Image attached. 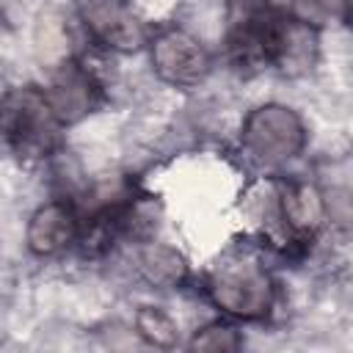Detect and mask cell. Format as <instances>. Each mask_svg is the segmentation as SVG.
Returning <instances> with one entry per match:
<instances>
[{
  "instance_id": "1",
  "label": "cell",
  "mask_w": 353,
  "mask_h": 353,
  "mask_svg": "<svg viewBox=\"0 0 353 353\" xmlns=\"http://www.w3.org/2000/svg\"><path fill=\"white\" fill-rule=\"evenodd\" d=\"M61 130L44 88L14 85L0 97V138L22 163H41L61 146Z\"/></svg>"
},
{
  "instance_id": "2",
  "label": "cell",
  "mask_w": 353,
  "mask_h": 353,
  "mask_svg": "<svg viewBox=\"0 0 353 353\" xmlns=\"http://www.w3.org/2000/svg\"><path fill=\"white\" fill-rule=\"evenodd\" d=\"M210 301L240 320H262L276 301V287L265 265L254 256H229L215 265L207 281Z\"/></svg>"
},
{
  "instance_id": "3",
  "label": "cell",
  "mask_w": 353,
  "mask_h": 353,
  "mask_svg": "<svg viewBox=\"0 0 353 353\" xmlns=\"http://www.w3.org/2000/svg\"><path fill=\"white\" fill-rule=\"evenodd\" d=\"M240 141L254 160L265 165H279L292 160L303 149L306 127L292 108L262 105L245 116Z\"/></svg>"
},
{
  "instance_id": "4",
  "label": "cell",
  "mask_w": 353,
  "mask_h": 353,
  "mask_svg": "<svg viewBox=\"0 0 353 353\" xmlns=\"http://www.w3.org/2000/svg\"><path fill=\"white\" fill-rule=\"evenodd\" d=\"M149 55L157 77L176 88L199 85L212 66L207 47L182 28L160 30L149 44Z\"/></svg>"
},
{
  "instance_id": "5",
  "label": "cell",
  "mask_w": 353,
  "mask_h": 353,
  "mask_svg": "<svg viewBox=\"0 0 353 353\" xmlns=\"http://www.w3.org/2000/svg\"><path fill=\"white\" fill-rule=\"evenodd\" d=\"M77 17L91 41L113 52H135L146 44V28L127 0H80Z\"/></svg>"
},
{
  "instance_id": "6",
  "label": "cell",
  "mask_w": 353,
  "mask_h": 353,
  "mask_svg": "<svg viewBox=\"0 0 353 353\" xmlns=\"http://www.w3.org/2000/svg\"><path fill=\"white\" fill-rule=\"evenodd\" d=\"M58 121L66 127V124H74L80 121L83 116H88L97 102H99V83L94 77V72L83 63V61H63L50 85L44 88Z\"/></svg>"
},
{
  "instance_id": "7",
  "label": "cell",
  "mask_w": 353,
  "mask_h": 353,
  "mask_svg": "<svg viewBox=\"0 0 353 353\" xmlns=\"http://www.w3.org/2000/svg\"><path fill=\"white\" fill-rule=\"evenodd\" d=\"M317 61V28L279 11L270 33V66L281 74H306Z\"/></svg>"
},
{
  "instance_id": "8",
  "label": "cell",
  "mask_w": 353,
  "mask_h": 353,
  "mask_svg": "<svg viewBox=\"0 0 353 353\" xmlns=\"http://www.w3.org/2000/svg\"><path fill=\"white\" fill-rule=\"evenodd\" d=\"M77 232L80 218L74 207L66 201H47L30 215L25 240L36 256H58L77 243Z\"/></svg>"
},
{
  "instance_id": "9",
  "label": "cell",
  "mask_w": 353,
  "mask_h": 353,
  "mask_svg": "<svg viewBox=\"0 0 353 353\" xmlns=\"http://www.w3.org/2000/svg\"><path fill=\"white\" fill-rule=\"evenodd\" d=\"M284 226L295 237H312L325 221V199L312 182H284L279 193Z\"/></svg>"
},
{
  "instance_id": "10",
  "label": "cell",
  "mask_w": 353,
  "mask_h": 353,
  "mask_svg": "<svg viewBox=\"0 0 353 353\" xmlns=\"http://www.w3.org/2000/svg\"><path fill=\"white\" fill-rule=\"evenodd\" d=\"M141 273L149 284L154 287H176L182 284L185 273H188V265L182 259L179 251H174L171 245H163V243H149L143 251H141Z\"/></svg>"
},
{
  "instance_id": "11",
  "label": "cell",
  "mask_w": 353,
  "mask_h": 353,
  "mask_svg": "<svg viewBox=\"0 0 353 353\" xmlns=\"http://www.w3.org/2000/svg\"><path fill=\"white\" fill-rule=\"evenodd\" d=\"M135 328L154 347H174L176 345V336H179V328L171 320V314H165L157 306H143L135 314Z\"/></svg>"
},
{
  "instance_id": "12",
  "label": "cell",
  "mask_w": 353,
  "mask_h": 353,
  "mask_svg": "<svg viewBox=\"0 0 353 353\" xmlns=\"http://www.w3.org/2000/svg\"><path fill=\"white\" fill-rule=\"evenodd\" d=\"M292 3V17L309 22L312 28H320L336 17H347V3L350 0H290Z\"/></svg>"
},
{
  "instance_id": "13",
  "label": "cell",
  "mask_w": 353,
  "mask_h": 353,
  "mask_svg": "<svg viewBox=\"0 0 353 353\" xmlns=\"http://www.w3.org/2000/svg\"><path fill=\"white\" fill-rule=\"evenodd\" d=\"M240 345H243V339L226 323H210L201 331H196V336L190 339L193 350H237Z\"/></svg>"
}]
</instances>
